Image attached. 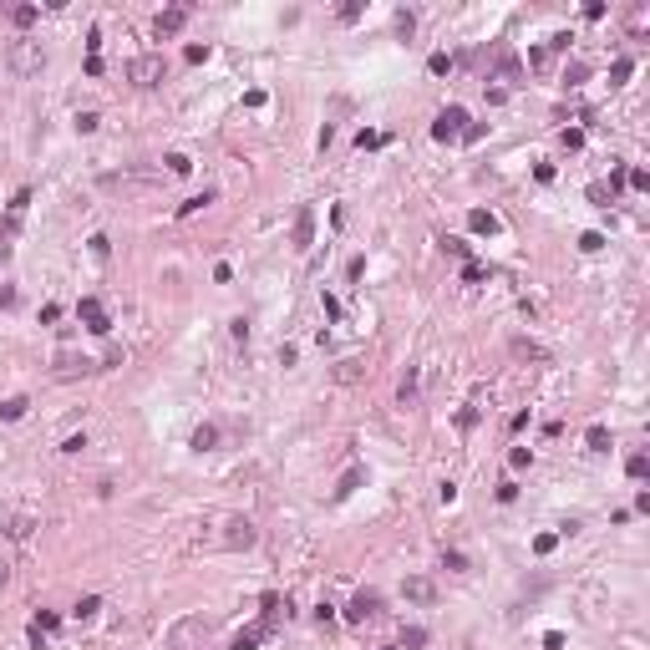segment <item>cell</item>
Returning a JSON list of instances; mask_svg holds the SVG:
<instances>
[{"label": "cell", "mask_w": 650, "mask_h": 650, "mask_svg": "<svg viewBox=\"0 0 650 650\" xmlns=\"http://www.w3.org/2000/svg\"><path fill=\"white\" fill-rule=\"evenodd\" d=\"M213 442H219V432H213V427H199V432H193V447H199V452H208Z\"/></svg>", "instance_id": "9a60e30c"}, {"label": "cell", "mask_w": 650, "mask_h": 650, "mask_svg": "<svg viewBox=\"0 0 650 650\" xmlns=\"http://www.w3.org/2000/svg\"><path fill=\"white\" fill-rule=\"evenodd\" d=\"M625 77H630V61H615V67H610V81H615V86H620V81H625Z\"/></svg>", "instance_id": "484cf974"}, {"label": "cell", "mask_w": 650, "mask_h": 650, "mask_svg": "<svg viewBox=\"0 0 650 650\" xmlns=\"http://www.w3.org/2000/svg\"><path fill=\"white\" fill-rule=\"evenodd\" d=\"M254 524H249V518H229V524H224V544L229 549H254Z\"/></svg>", "instance_id": "5b68a950"}, {"label": "cell", "mask_w": 650, "mask_h": 650, "mask_svg": "<svg viewBox=\"0 0 650 650\" xmlns=\"http://www.w3.org/2000/svg\"><path fill=\"white\" fill-rule=\"evenodd\" d=\"M467 224L478 229V234H493V229H498V219H493L488 208H472V213H467Z\"/></svg>", "instance_id": "4fadbf2b"}, {"label": "cell", "mask_w": 650, "mask_h": 650, "mask_svg": "<svg viewBox=\"0 0 650 650\" xmlns=\"http://www.w3.org/2000/svg\"><path fill=\"white\" fill-rule=\"evenodd\" d=\"M11 300H15V290H0V310H6V305H11Z\"/></svg>", "instance_id": "f1b7e54d"}, {"label": "cell", "mask_w": 650, "mask_h": 650, "mask_svg": "<svg viewBox=\"0 0 650 650\" xmlns=\"http://www.w3.org/2000/svg\"><path fill=\"white\" fill-rule=\"evenodd\" d=\"M97 610H102V599H97V595H86V599L77 604V620H92Z\"/></svg>", "instance_id": "2e32d148"}, {"label": "cell", "mask_w": 650, "mask_h": 650, "mask_svg": "<svg viewBox=\"0 0 650 650\" xmlns=\"http://www.w3.org/2000/svg\"><path fill=\"white\" fill-rule=\"evenodd\" d=\"M183 20H188V11H183V6H173V11H158L153 31H158V36H178V31H183Z\"/></svg>", "instance_id": "52a82bcc"}, {"label": "cell", "mask_w": 650, "mask_h": 650, "mask_svg": "<svg viewBox=\"0 0 650 650\" xmlns=\"http://www.w3.org/2000/svg\"><path fill=\"white\" fill-rule=\"evenodd\" d=\"M447 569H452V574H467V559H463L458 549H447Z\"/></svg>", "instance_id": "603a6c76"}, {"label": "cell", "mask_w": 650, "mask_h": 650, "mask_svg": "<svg viewBox=\"0 0 650 650\" xmlns=\"http://www.w3.org/2000/svg\"><path fill=\"white\" fill-rule=\"evenodd\" d=\"M6 579H11V564H6V559H0V590H6Z\"/></svg>", "instance_id": "83f0119b"}, {"label": "cell", "mask_w": 650, "mask_h": 650, "mask_svg": "<svg viewBox=\"0 0 650 650\" xmlns=\"http://www.w3.org/2000/svg\"><path fill=\"white\" fill-rule=\"evenodd\" d=\"M26 397H11V402H0V417H6V422H20V417H26Z\"/></svg>", "instance_id": "7c38bea8"}, {"label": "cell", "mask_w": 650, "mask_h": 650, "mask_svg": "<svg viewBox=\"0 0 650 650\" xmlns=\"http://www.w3.org/2000/svg\"><path fill=\"white\" fill-rule=\"evenodd\" d=\"M590 447H595V452H610V432H604V427H590Z\"/></svg>", "instance_id": "ac0fdd59"}, {"label": "cell", "mask_w": 650, "mask_h": 650, "mask_svg": "<svg viewBox=\"0 0 650 650\" xmlns=\"http://www.w3.org/2000/svg\"><path fill=\"white\" fill-rule=\"evenodd\" d=\"M11 20H15V26H31V20H36V6H15Z\"/></svg>", "instance_id": "d6986e66"}, {"label": "cell", "mask_w": 650, "mask_h": 650, "mask_svg": "<svg viewBox=\"0 0 650 650\" xmlns=\"http://www.w3.org/2000/svg\"><path fill=\"white\" fill-rule=\"evenodd\" d=\"M513 356H524V361H549L544 345H533V340H513Z\"/></svg>", "instance_id": "8fae6325"}, {"label": "cell", "mask_w": 650, "mask_h": 650, "mask_svg": "<svg viewBox=\"0 0 650 650\" xmlns=\"http://www.w3.org/2000/svg\"><path fill=\"white\" fill-rule=\"evenodd\" d=\"M442 249H447V254H458V259H467V244H463V239H442Z\"/></svg>", "instance_id": "4316f807"}, {"label": "cell", "mask_w": 650, "mask_h": 650, "mask_svg": "<svg viewBox=\"0 0 650 650\" xmlns=\"http://www.w3.org/2000/svg\"><path fill=\"white\" fill-rule=\"evenodd\" d=\"M467 112H463V107H442V112H437V122H432V138H437V142H452V138H463L467 133Z\"/></svg>", "instance_id": "7a4b0ae2"}, {"label": "cell", "mask_w": 650, "mask_h": 650, "mask_svg": "<svg viewBox=\"0 0 650 650\" xmlns=\"http://www.w3.org/2000/svg\"><path fill=\"white\" fill-rule=\"evenodd\" d=\"M508 463H513V467H529V463H533V452H529V447H513V452H508Z\"/></svg>", "instance_id": "7402d4cb"}, {"label": "cell", "mask_w": 650, "mask_h": 650, "mask_svg": "<svg viewBox=\"0 0 650 650\" xmlns=\"http://www.w3.org/2000/svg\"><path fill=\"white\" fill-rule=\"evenodd\" d=\"M127 81L158 86V81H163V56H138V61H127Z\"/></svg>", "instance_id": "3957f363"}, {"label": "cell", "mask_w": 650, "mask_h": 650, "mask_svg": "<svg viewBox=\"0 0 650 650\" xmlns=\"http://www.w3.org/2000/svg\"><path fill=\"white\" fill-rule=\"evenodd\" d=\"M97 122H102L97 112H81V117H77V127H81V133H97Z\"/></svg>", "instance_id": "d4e9b609"}, {"label": "cell", "mask_w": 650, "mask_h": 650, "mask_svg": "<svg viewBox=\"0 0 650 650\" xmlns=\"http://www.w3.org/2000/svg\"><path fill=\"white\" fill-rule=\"evenodd\" d=\"M310 239H315V213L300 208L295 213V249H310Z\"/></svg>", "instance_id": "ba28073f"}, {"label": "cell", "mask_w": 650, "mask_h": 650, "mask_svg": "<svg viewBox=\"0 0 650 650\" xmlns=\"http://www.w3.org/2000/svg\"><path fill=\"white\" fill-rule=\"evenodd\" d=\"M361 483V467H351V472H345V478H340V488H336V498H345V493H351Z\"/></svg>", "instance_id": "ffe728a7"}, {"label": "cell", "mask_w": 650, "mask_h": 650, "mask_svg": "<svg viewBox=\"0 0 650 650\" xmlns=\"http://www.w3.org/2000/svg\"><path fill=\"white\" fill-rule=\"evenodd\" d=\"M41 67H46L41 41H15V46H11V72H15V77H36Z\"/></svg>", "instance_id": "6da1fadb"}, {"label": "cell", "mask_w": 650, "mask_h": 650, "mask_svg": "<svg viewBox=\"0 0 650 650\" xmlns=\"http://www.w3.org/2000/svg\"><path fill=\"white\" fill-rule=\"evenodd\" d=\"M406 599L432 604V599H437V584H432V579H406Z\"/></svg>", "instance_id": "9c48e42d"}, {"label": "cell", "mask_w": 650, "mask_h": 650, "mask_svg": "<svg viewBox=\"0 0 650 650\" xmlns=\"http://www.w3.org/2000/svg\"><path fill=\"white\" fill-rule=\"evenodd\" d=\"M188 168H193V163H188L183 153H168V173H188Z\"/></svg>", "instance_id": "cb8c5ba5"}, {"label": "cell", "mask_w": 650, "mask_h": 650, "mask_svg": "<svg viewBox=\"0 0 650 650\" xmlns=\"http://www.w3.org/2000/svg\"><path fill=\"white\" fill-rule=\"evenodd\" d=\"M265 635H270V625H254V630H244L239 640H234V650H254V645L265 640Z\"/></svg>", "instance_id": "5bb4252c"}, {"label": "cell", "mask_w": 650, "mask_h": 650, "mask_svg": "<svg viewBox=\"0 0 650 650\" xmlns=\"http://www.w3.org/2000/svg\"><path fill=\"white\" fill-rule=\"evenodd\" d=\"M463 279H467V285H483V279H488V270H483V265H472V259H467V265H463Z\"/></svg>", "instance_id": "e0dca14e"}, {"label": "cell", "mask_w": 650, "mask_h": 650, "mask_svg": "<svg viewBox=\"0 0 650 650\" xmlns=\"http://www.w3.org/2000/svg\"><path fill=\"white\" fill-rule=\"evenodd\" d=\"M645 467H650V463H645V452H635V458L625 463V472H630V478H645Z\"/></svg>", "instance_id": "44dd1931"}, {"label": "cell", "mask_w": 650, "mask_h": 650, "mask_svg": "<svg viewBox=\"0 0 650 650\" xmlns=\"http://www.w3.org/2000/svg\"><path fill=\"white\" fill-rule=\"evenodd\" d=\"M77 315L86 320V331H92V336H107V331H112V320H107V310H102V300H92V295H86L81 305H77Z\"/></svg>", "instance_id": "277c9868"}, {"label": "cell", "mask_w": 650, "mask_h": 650, "mask_svg": "<svg viewBox=\"0 0 650 650\" xmlns=\"http://www.w3.org/2000/svg\"><path fill=\"white\" fill-rule=\"evenodd\" d=\"M31 529H36V518H31V513L6 518V538H31Z\"/></svg>", "instance_id": "30bf717a"}, {"label": "cell", "mask_w": 650, "mask_h": 650, "mask_svg": "<svg viewBox=\"0 0 650 650\" xmlns=\"http://www.w3.org/2000/svg\"><path fill=\"white\" fill-rule=\"evenodd\" d=\"M345 615H351V620H376V615H381V595H376V590H361Z\"/></svg>", "instance_id": "8992f818"}]
</instances>
